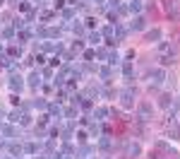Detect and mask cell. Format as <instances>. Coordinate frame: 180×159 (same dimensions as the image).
I'll list each match as a JSON object with an SVG mask.
<instances>
[{"instance_id": "6da1fadb", "label": "cell", "mask_w": 180, "mask_h": 159, "mask_svg": "<svg viewBox=\"0 0 180 159\" xmlns=\"http://www.w3.org/2000/svg\"><path fill=\"white\" fill-rule=\"evenodd\" d=\"M163 128H166V133H168V138L180 140V128H178V121H175L173 116H168V118L163 121Z\"/></svg>"}, {"instance_id": "7a4b0ae2", "label": "cell", "mask_w": 180, "mask_h": 159, "mask_svg": "<svg viewBox=\"0 0 180 159\" xmlns=\"http://www.w3.org/2000/svg\"><path fill=\"white\" fill-rule=\"evenodd\" d=\"M120 101H123L125 109H132L135 106V94H132V89H125V92L120 94Z\"/></svg>"}, {"instance_id": "3957f363", "label": "cell", "mask_w": 180, "mask_h": 159, "mask_svg": "<svg viewBox=\"0 0 180 159\" xmlns=\"http://www.w3.org/2000/svg\"><path fill=\"white\" fill-rule=\"evenodd\" d=\"M139 118L142 121H149L151 118V104H146V101L139 104Z\"/></svg>"}, {"instance_id": "277c9868", "label": "cell", "mask_w": 180, "mask_h": 159, "mask_svg": "<svg viewBox=\"0 0 180 159\" xmlns=\"http://www.w3.org/2000/svg\"><path fill=\"white\" fill-rule=\"evenodd\" d=\"M154 82H163V77H166V72H163V70H161V68H156V70H154Z\"/></svg>"}, {"instance_id": "5b68a950", "label": "cell", "mask_w": 180, "mask_h": 159, "mask_svg": "<svg viewBox=\"0 0 180 159\" xmlns=\"http://www.w3.org/2000/svg\"><path fill=\"white\" fill-rule=\"evenodd\" d=\"M159 106H161V109H168V106H171V96H168V94H163L161 99H159Z\"/></svg>"}, {"instance_id": "8992f818", "label": "cell", "mask_w": 180, "mask_h": 159, "mask_svg": "<svg viewBox=\"0 0 180 159\" xmlns=\"http://www.w3.org/2000/svg\"><path fill=\"white\" fill-rule=\"evenodd\" d=\"M139 145H130V147H127V154H130V157H139Z\"/></svg>"}, {"instance_id": "52a82bcc", "label": "cell", "mask_w": 180, "mask_h": 159, "mask_svg": "<svg viewBox=\"0 0 180 159\" xmlns=\"http://www.w3.org/2000/svg\"><path fill=\"white\" fill-rule=\"evenodd\" d=\"M132 29H137V31H142V29H144V17H137L135 22H132Z\"/></svg>"}, {"instance_id": "ba28073f", "label": "cell", "mask_w": 180, "mask_h": 159, "mask_svg": "<svg viewBox=\"0 0 180 159\" xmlns=\"http://www.w3.org/2000/svg\"><path fill=\"white\" fill-rule=\"evenodd\" d=\"M123 72H125V77L130 80V75H132V63H130V60H127L125 65H123Z\"/></svg>"}, {"instance_id": "9c48e42d", "label": "cell", "mask_w": 180, "mask_h": 159, "mask_svg": "<svg viewBox=\"0 0 180 159\" xmlns=\"http://www.w3.org/2000/svg\"><path fill=\"white\" fill-rule=\"evenodd\" d=\"M10 87H12V89H19V87H22V77H12Z\"/></svg>"}, {"instance_id": "30bf717a", "label": "cell", "mask_w": 180, "mask_h": 159, "mask_svg": "<svg viewBox=\"0 0 180 159\" xmlns=\"http://www.w3.org/2000/svg\"><path fill=\"white\" fill-rule=\"evenodd\" d=\"M38 82H41V77H38V72H34V75L29 77V84H34V87H36Z\"/></svg>"}, {"instance_id": "8fae6325", "label": "cell", "mask_w": 180, "mask_h": 159, "mask_svg": "<svg viewBox=\"0 0 180 159\" xmlns=\"http://www.w3.org/2000/svg\"><path fill=\"white\" fill-rule=\"evenodd\" d=\"M159 36H161V31H159V29H154V31H149V36H146V39L154 41V39H159Z\"/></svg>"}, {"instance_id": "7c38bea8", "label": "cell", "mask_w": 180, "mask_h": 159, "mask_svg": "<svg viewBox=\"0 0 180 159\" xmlns=\"http://www.w3.org/2000/svg\"><path fill=\"white\" fill-rule=\"evenodd\" d=\"M130 10H132V12H139V10H142V5H139V2H132V5H130Z\"/></svg>"}, {"instance_id": "4fadbf2b", "label": "cell", "mask_w": 180, "mask_h": 159, "mask_svg": "<svg viewBox=\"0 0 180 159\" xmlns=\"http://www.w3.org/2000/svg\"><path fill=\"white\" fill-rule=\"evenodd\" d=\"M110 63H113V65H115V63H120V56H118V53H113V56H110Z\"/></svg>"}, {"instance_id": "5bb4252c", "label": "cell", "mask_w": 180, "mask_h": 159, "mask_svg": "<svg viewBox=\"0 0 180 159\" xmlns=\"http://www.w3.org/2000/svg\"><path fill=\"white\" fill-rule=\"evenodd\" d=\"M178 104H180V101H178Z\"/></svg>"}]
</instances>
